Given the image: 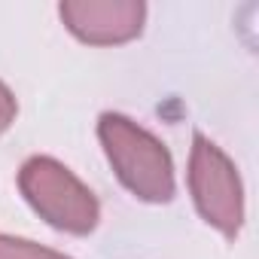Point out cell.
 Wrapping results in <instances>:
<instances>
[{
  "label": "cell",
  "mask_w": 259,
  "mask_h": 259,
  "mask_svg": "<svg viewBox=\"0 0 259 259\" xmlns=\"http://www.w3.org/2000/svg\"><path fill=\"white\" fill-rule=\"evenodd\" d=\"M98 135L119 180L144 201H168L174 195V168L168 150L141 125L119 113H104Z\"/></svg>",
  "instance_id": "obj_1"
},
{
  "label": "cell",
  "mask_w": 259,
  "mask_h": 259,
  "mask_svg": "<svg viewBox=\"0 0 259 259\" xmlns=\"http://www.w3.org/2000/svg\"><path fill=\"white\" fill-rule=\"evenodd\" d=\"M19 189L28 198V204L61 232L85 235L98 223L95 195L55 159H28L19 171Z\"/></svg>",
  "instance_id": "obj_2"
},
{
  "label": "cell",
  "mask_w": 259,
  "mask_h": 259,
  "mask_svg": "<svg viewBox=\"0 0 259 259\" xmlns=\"http://www.w3.org/2000/svg\"><path fill=\"white\" fill-rule=\"evenodd\" d=\"M189 189L201 217L223 235H235L244 220V195L235 165L201 135L192 141L189 156Z\"/></svg>",
  "instance_id": "obj_3"
},
{
  "label": "cell",
  "mask_w": 259,
  "mask_h": 259,
  "mask_svg": "<svg viewBox=\"0 0 259 259\" xmlns=\"http://www.w3.org/2000/svg\"><path fill=\"white\" fill-rule=\"evenodd\" d=\"M144 4L138 0H70L61 4L64 25L85 43L113 46L141 34L144 28Z\"/></svg>",
  "instance_id": "obj_4"
},
{
  "label": "cell",
  "mask_w": 259,
  "mask_h": 259,
  "mask_svg": "<svg viewBox=\"0 0 259 259\" xmlns=\"http://www.w3.org/2000/svg\"><path fill=\"white\" fill-rule=\"evenodd\" d=\"M0 259H67L55 250H46L40 244L22 241V238H10V235H0Z\"/></svg>",
  "instance_id": "obj_5"
},
{
  "label": "cell",
  "mask_w": 259,
  "mask_h": 259,
  "mask_svg": "<svg viewBox=\"0 0 259 259\" xmlns=\"http://www.w3.org/2000/svg\"><path fill=\"white\" fill-rule=\"evenodd\" d=\"M13 119H16V98L4 82H0V135L13 125Z\"/></svg>",
  "instance_id": "obj_6"
}]
</instances>
